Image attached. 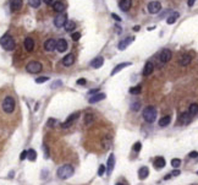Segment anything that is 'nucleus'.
I'll return each instance as SVG.
<instances>
[{
  "label": "nucleus",
  "instance_id": "f03ea898",
  "mask_svg": "<svg viewBox=\"0 0 198 185\" xmlns=\"http://www.w3.org/2000/svg\"><path fill=\"white\" fill-rule=\"evenodd\" d=\"M58 177L60 178V179H67V178H70L71 175L73 174V167L70 164H65V165H62V167H60L58 169Z\"/></svg>",
  "mask_w": 198,
  "mask_h": 185
},
{
  "label": "nucleus",
  "instance_id": "a18cd8bd",
  "mask_svg": "<svg viewBox=\"0 0 198 185\" xmlns=\"http://www.w3.org/2000/svg\"><path fill=\"white\" fill-rule=\"evenodd\" d=\"M111 17L115 18V21H119V22L121 21V17H120V16H117L116 14H111Z\"/></svg>",
  "mask_w": 198,
  "mask_h": 185
},
{
  "label": "nucleus",
  "instance_id": "cd10ccee",
  "mask_svg": "<svg viewBox=\"0 0 198 185\" xmlns=\"http://www.w3.org/2000/svg\"><path fill=\"white\" fill-rule=\"evenodd\" d=\"M170 122H171V118H170L169 115H165V117L160 118L158 124H159V126H168L169 124H170Z\"/></svg>",
  "mask_w": 198,
  "mask_h": 185
},
{
  "label": "nucleus",
  "instance_id": "72a5a7b5",
  "mask_svg": "<svg viewBox=\"0 0 198 185\" xmlns=\"http://www.w3.org/2000/svg\"><path fill=\"white\" fill-rule=\"evenodd\" d=\"M48 80H49L48 76H39V77L36 78V82L37 84H43V82H47Z\"/></svg>",
  "mask_w": 198,
  "mask_h": 185
},
{
  "label": "nucleus",
  "instance_id": "2eb2a0df",
  "mask_svg": "<svg viewBox=\"0 0 198 185\" xmlns=\"http://www.w3.org/2000/svg\"><path fill=\"white\" fill-rule=\"evenodd\" d=\"M22 7V0H10V9L11 11H18Z\"/></svg>",
  "mask_w": 198,
  "mask_h": 185
},
{
  "label": "nucleus",
  "instance_id": "6ab92c4d",
  "mask_svg": "<svg viewBox=\"0 0 198 185\" xmlns=\"http://www.w3.org/2000/svg\"><path fill=\"white\" fill-rule=\"evenodd\" d=\"M25 48L26 50H28V52H32V50L34 49V41L31 38V37H27L25 39Z\"/></svg>",
  "mask_w": 198,
  "mask_h": 185
},
{
  "label": "nucleus",
  "instance_id": "b1692460",
  "mask_svg": "<svg viewBox=\"0 0 198 185\" xmlns=\"http://www.w3.org/2000/svg\"><path fill=\"white\" fill-rule=\"evenodd\" d=\"M154 167H155V169H163L165 167V159L163 157H158L154 161Z\"/></svg>",
  "mask_w": 198,
  "mask_h": 185
},
{
  "label": "nucleus",
  "instance_id": "2f4dec72",
  "mask_svg": "<svg viewBox=\"0 0 198 185\" xmlns=\"http://www.w3.org/2000/svg\"><path fill=\"white\" fill-rule=\"evenodd\" d=\"M93 120H94L93 114H86V118H85V124H86V125L92 124V123H93Z\"/></svg>",
  "mask_w": 198,
  "mask_h": 185
},
{
  "label": "nucleus",
  "instance_id": "5fc2aeb1",
  "mask_svg": "<svg viewBox=\"0 0 198 185\" xmlns=\"http://www.w3.org/2000/svg\"><path fill=\"white\" fill-rule=\"evenodd\" d=\"M133 31H135V32L140 31V26H135V27H133Z\"/></svg>",
  "mask_w": 198,
  "mask_h": 185
},
{
  "label": "nucleus",
  "instance_id": "a211bd4d",
  "mask_svg": "<svg viewBox=\"0 0 198 185\" xmlns=\"http://www.w3.org/2000/svg\"><path fill=\"white\" fill-rule=\"evenodd\" d=\"M191 60H192V58H191V55H188V54H183L182 57L179 59V64H180L181 66H187L188 64L191 63Z\"/></svg>",
  "mask_w": 198,
  "mask_h": 185
},
{
  "label": "nucleus",
  "instance_id": "603ef678",
  "mask_svg": "<svg viewBox=\"0 0 198 185\" xmlns=\"http://www.w3.org/2000/svg\"><path fill=\"white\" fill-rule=\"evenodd\" d=\"M43 1L47 4V5H50V4H53L54 3V0H43Z\"/></svg>",
  "mask_w": 198,
  "mask_h": 185
},
{
  "label": "nucleus",
  "instance_id": "dca6fc26",
  "mask_svg": "<svg viewBox=\"0 0 198 185\" xmlns=\"http://www.w3.org/2000/svg\"><path fill=\"white\" fill-rule=\"evenodd\" d=\"M75 63V55L73 54H67L65 58L62 59V65L64 66H71Z\"/></svg>",
  "mask_w": 198,
  "mask_h": 185
},
{
  "label": "nucleus",
  "instance_id": "c03bdc74",
  "mask_svg": "<svg viewBox=\"0 0 198 185\" xmlns=\"http://www.w3.org/2000/svg\"><path fill=\"white\" fill-rule=\"evenodd\" d=\"M25 158H27V151H23V152L21 153V156H20V159H21V161H23Z\"/></svg>",
  "mask_w": 198,
  "mask_h": 185
},
{
  "label": "nucleus",
  "instance_id": "6e6d98bb",
  "mask_svg": "<svg viewBox=\"0 0 198 185\" xmlns=\"http://www.w3.org/2000/svg\"><path fill=\"white\" fill-rule=\"evenodd\" d=\"M170 178H171V174H166V175H165V180H168V179H170Z\"/></svg>",
  "mask_w": 198,
  "mask_h": 185
},
{
  "label": "nucleus",
  "instance_id": "9d476101",
  "mask_svg": "<svg viewBox=\"0 0 198 185\" xmlns=\"http://www.w3.org/2000/svg\"><path fill=\"white\" fill-rule=\"evenodd\" d=\"M133 39H135L133 37H127V38H123L121 42L119 43V45H117L119 49H120V50H125V49L128 47V45H130V44L133 42Z\"/></svg>",
  "mask_w": 198,
  "mask_h": 185
},
{
  "label": "nucleus",
  "instance_id": "7ed1b4c3",
  "mask_svg": "<svg viewBox=\"0 0 198 185\" xmlns=\"http://www.w3.org/2000/svg\"><path fill=\"white\" fill-rule=\"evenodd\" d=\"M15 105H16V103H15V98H13V97L7 96V97L4 98V101H3V110L5 113H12L13 109H15Z\"/></svg>",
  "mask_w": 198,
  "mask_h": 185
},
{
  "label": "nucleus",
  "instance_id": "a878e982",
  "mask_svg": "<svg viewBox=\"0 0 198 185\" xmlns=\"http://www.w3.org/2000/svg\"><path fill=\"white\" fill-rule=\"evenodd\" d=\"M179 16H180V15H179V12L172 11V12H171V15H170V16L166 18V24H168V25H172V24H175V21H176L177 18H179Z\"/></svg>",
  "mask_w": 198,
  "mask_h": 185
},
{
  "label": "nucleus",
  "instance_id": "0eeeda50",
  "mask_svg": "<svg viewBox=\"0 0 198 185\" xmlns=\"http://www.w3.org/2000/svg\"><path fill=\"white\" fill-rule=\"evenodd\" d=\"M66 15L65 14H59V15H56L55 16V18H54V25H55V27H58V28H61V27H64L65 26V24H66Z\"/></svg>",
  "mask_w": 198,
  "mask_h": 185
},
{
  "label": "nucleus",
  "instance_id": "f704fd0d",
  "mask_svg": "<svg viewBox=\"0 0 198 185\" xmlns=\"http://www.w3.org/2000/svg\"><path fill=\"white\" fill-rule=\"evenodd\" d=\"M28 4L32 7H38L40 5V0H28Z\"/></svg>",
  "mask_w": 198,
  "mask_h": 185
},
{
  "label": "nucleus",
  "instance_id": "49530a36",
  "mask_svg": "<svg viewBox=\"0 0 198 185\" xmlns=\"http://www.w3.org/2000/svg\"><path fill=\"white\" fill-rule=\"evenodd\" d=\"M61 85H62V84H61V81H55L54 84L52 85V88H55L56 86H61Z\"/></svg>",
  "mask_w": 198,
  "mask_h": 185
},
{
  "label": "nucleus",
  "instance_id": "5701e85b",
  "mask_svg": "<svg viewBox=\"0 0 198 185\" xmlns=\"http://www.w3.org/2000/svg\"><path fill=\"white\" fill-rule=\"evenodd\" d=\"M65 4H64L62 1H55V3H53V9L56 12H62L64 10H65Z\"/></svg>",
  "mask_w": 198,
  "mask_h": 185
},
{
  "label": "nucleus",
  "instance_id": "c756f323",
  "mask_svg": "<svg viewBox=\"0 0 198 185\" xmlns=\"http://www.w3.org/2000/svg\"><path fill=\"white\" fill-rule=\"evenodd\" d=\"M188 113L191 114V117H195V115H197V113H198V104L197 103H192L190 105V108H188Z\"/></svg>",
  "mask_w": 198,
  "mask_h": 185
},
{
  "label": "nucleus",
  "instance_id": "aec40b11",
  "mask_svg": "<svg viewBox=\"0 0 198 185\" xmlns=\"http://www.w3.org/2000/svg\"><path fill=\"white\" fill-rule=\"evenodd\" d=\"M103 63H104V59L102 57H98V58H95L92 60V63H91V66L92 68H94V69H99L100 66L103 65Z\"/></svg>",
  "mask_w": 198,
  "mask_h": 185
},
{
  "label": "nucleus",
  "instance_id": "ddd939ff",
  "mask_svg": "<svg viewBox=\"0 0 198 185\" xmlns=\"http://www.w3.org/2000/svg\"><path fill=\"white\" fill-rule=\"evenodd\" d=\"M191 119H192V117H191V114L190 113H182L181 115H180V118H179V124H182V125H186V124H188L191 122Z\"/></svg>",
  "mask_w": 198,
  "mask_h": 185
},
{
  "label": "nucleus",
  "instance_id": "39448f33",
  "mask_svg": "<svg viewBox=\"0 0 198 185\" xmlns=\"http://www.w3.org/2000/svg\"><path fill=\"white\" fill-rule=\"evenodd\" d=\"M42 69H43V65L39 61H30L26 65V70L31 74H37L42 70Z\"/></svg>",
  "mask_w": 198,
  "mask_h": 185
},
{
  "label": "nucleus",
  "instance_id": "1a4fd4ad",
  "mask_svg": "<svg viewBox=\"0 0 198 185\" xmlns=\"http://www.w3.org/2000/svg\"><path fill=\"white\" fill-rule=\"evenodd\" d=\"M171 57H172V53L170 49H163L159 54V59L162 63H168L169 60L171 59Z\"/></svg>",
  "mask_w": 198,
  "mask_h": 185
},
{
  "label": "nucleus",
  "instance_id": "bb28decb",
  "mask_svg": "<svg viewBox=\"0 0 198 185\" xmlns=\"http://www.w3.org/2000/svg\"><path fill=\"white\" fill-rule=\"evenodd\" d=\"M130 65H131V63H121V64H119V65H116V66H115V69H114V70L111 71V75L114 76L115 74H116V72H119L120 70H122L123 68H126V66H130Z\"/></svg>",
  "mask_w": 198,
  "mask_h": 185
},
{
  "label": "nucleus",
  "instance_id": "4468645a",
  "mask_svg": "<svg viewBox=\"0 0 198 185\" xmlns=\"http://www.w3.org/2000/svg\"><path fill=\"white\" fill-rule=\"evenodd\" d=\"M119 6H120L122 11H128L132 6V0H120Z\"/></svg>",
  "mask_w": 198,
  "mask_h": 185
},
{
  "label": "nucleus",
  "instance_id": "412c9836",
  "mask_svg": "<svg viewBox=\"0 0 198 185\" xmlns=\"http://www.w3.org/2000/svg\"><path fill=\"white\" fill-rule=\"evenodd\" d=\"M114 167H115V156L111 153L108 158V174H110L113 172Z\"/></svg>",
  "mask_w": 198,
  "mask_h": 185
},
{
  "label": "nucleus",
  "instance_id": "3c124183",
  "mask_svg": "<svg viewBox=\"0 0 198 185\" xmlns=\"http://www.w3.org/2000/svg\"><path fill=\"white\" fill-rule=\"evenodd\" d=\"M44 151H45V158H49V155H48V147H47V145H44Z\"/></svg>",
  "mask_w": 198,
  "mask_h": 185
},
{
  "label": "nucleus",
  "instance_id": "e433bc0d",
  "mask_svg": "<svg viewBox=\"0 0 198 185\" xmlns=\"http://www.w3.org/2000/svg\"><path fill=\"white\" fill-rule=\"evenodd\" d=\"M140 107H141L140 102H135V103L131 104V109L133 110V112H137V110H140Z\"/></svg>",
  "mask_w": 198,
  "mask_h": 185
},
{
  "label": "nucleus",
  "instance_id": "a19ab883",
  "mask_svg": "<svg viewBox=\"0 0 198 185\" xmlns=\"http://www.w3.org/2000/svg\"><path fill=\"white\" fill-rule=\"evenodd\" d=\"M104 172H105V165H99V169H98V174L100 175V177H102V175L104 174Z\"/></svg>",
  "mask_w": 198,
  "mask_h": 185
},
{
  "label": "nucleus",
  "instance_id": "8fccbe9b",
  "mask_svg": "<svg viewBox=\"0 0 198 185\" xmlns=\"http://www.w3.org/2000/svg\"><path fill=\"white\" fill-rule=\"evenodd\" d=\"M171 175H175V177H177V175H180V170H179V169H175L174 172L171 173Z\"/></svg>",
  "mask_w": 198,
  "mask_h": 185
},
{
  "label": "nucleus",
  "instance_id": "4be33fe9",
  "mask_svg": "<svg viewBox=\"0 0 198 185\" xmlns=\"http://www.w3.org/2000/svg\"><path fill=\"white\" fill-rule=\"evenodd\" d=\"M105 97H107V96H105V93H98V95L92 96L88 101H89V103L93 104V103H97V102H99V101H103Z\"/></svg>",
  "mask_w": 198,
  "mask_h": 185
},
{
  "label": "nucleus",
  "instance_id": "20e7f679",
  "mask_svg": "<svg viewBox=\"0 0 198 185\" xmlns=\"http://www.w3.org/2000/svg\"><path fill=\"white\" fill-rule=\"evenodd\" d=\"M143 118H144L146 122H148V123L155 122V119H156V109L154 107H152V105L147 107L143 110Z\"/></svg>",
  "mask_w": 198,
  "mask_h": 185
},
{
  "label": "nucleus",
  "instance_id": "13d9d810",
  "mask_svg": "<svg viewBox=\"0 0 198 185\" xmlns=\"http://www.w3.org/2000/svg\"><path fill=\"white\" fill-rule=\"evenodd\" d=\"M197 174H198V172H197Z\"/></svg>",
  "mask_w": 198,
  "mask_h": 185
},
{
  "label": "nucleus",
  "instance_id": "f257e3e1",
  "mask_svg": "<svg viewBox=\"0 0 198 185\" xmlns=\"http://www.w3.org/2000/svg\"><path fill=\"white\" fill-rule=\"evenodd\" d=\"M0 45H1L5 50H7V52H11V50L15 49L16 43H15V39H13L10 34H4L1 38H0Z\"/></svg>",
  "mask_w": 198,
  "mask_h": 185
},
{
  "label": "nucleus",
  "instance_id": "79ce46f5",
  "mask_svg": "<svg viewBox=\"0 0 198 185\" xmlns=\"http://www.w3.org/2000/svg\"><path fill=\"white\" fill-rule=\"evenodd\" d=\"M188 157H190V158H196V157H198V152H196V151L190 152V155H188Z\"/></svg>",
  "mask_w": 198,
  "mask_h": 185
},
{
  "label": "nucleus",
  "instance_id": "c9c22d12",
  "mask_svg": "<svg viewBox=\"0 0 198 185\" xmlns=\"http://www.w3.org/2000/svg\"><path fill=\"white\" fill-rule=\"evenodd\" d=\"M141 92V87L140 86H136V87H132V88H130V93L131 95H138Z\"/></svg>",
  "mask_w": 198,
  "mask_h": 185
},
{
  "label": "nucleus",
  "instance_id": "f3484780",
  "mask_svg": "<svg viewBox=\"0 0 198 185\" xmlns=\"http://www.w3.org/2000/svg\"><path fill=\"white\" fill-rule=\"evenodd\" d=\"M154 70V65H153V63L152 61H148V63H146V65H144V69H143V76H149L152 72H153Z\"/></svg>",
  "mask_w": 198,
  "mask_h": 185
},
{
  "label": "nucleus",
  "instance_id": "4c0bfd02",
  "mask_svg": "<svg viewBox=\"0 0 198 185\" xmlns=\"http://www.w3.org/2000/svg\"><path fill=\"white\" fill-rule=\"evenodd\" d=\"M71 38H72L73 41H75V42H77V41L81 38V33H80V32H72Z\"/></svg>",
  "mask_w": 198,
  "mask_h": 185
},
{
  "label": "nucleus",
  "instance_id": "423d86ee",
  "mask_svg": "<svg viewBox=\"0 0 198 185\" xmlns=\"http://www.w3.org/2000/svg\"><path fill=\"white\" fill-rule=\"evenodd\" d=\"M80 115H81V113H80V112H75V113H72V114L70 115V117H68V118L66 119V122L61 124V128H62V129L70 128V126L72 125V124L75 123L78 118H80Z\"/></svg>",
  "mask_w": 198,
  "mask_h": 185
},
{
  "label": "nucleus",
  "instance_id": "ea45409f",
  "mask_svg": "<svg viewBox=\"0 0 198 185\" xmlns=\"http://www.w3.org/2000/svg\"><path fill=\"white\" fill-rule=\"evenodd\" d=\"M141 147H142V143H141V142H136L135 145H133V151L140 152V151H141Z\"/></svg>",
  "mask_w": 198,
  "mask_h": 185
},
{
  "label": "nucleus",
  "instance_id": "7c9ffc66",
  "mask_svg": "<svg viewBox=\"0 0 198 185\" xmlns=\"http://www.w3.org/2000/svg\"><path fill=\"white\" fill-rule=\"evenodd\" d=\"M27 158H28L31 162H34L37 159V152L34 150H30L27 151Z\"/></svg>",
  "mask_w": 198,
  "mask_h": 185
},
{
  "label": "nucleus",
  "instance_id": "37998d69",
  "mask_svg": "<svg viewBox=\"0 0 198 185\" xmlns=\"http://www.w3.org/2000/svg\"><path fill=\"white\" fill-rule=\"evenodd\" d=\"M55 123H56V120H55V119H49L47 124H48V126H53Z\"/></svg>",
  "mask_w": 198,
  "mask_h": 185
},
{
  "label": "nucleus",
  "instance_id": "58836bf2",
  "mask_svg": "<svg viewBox=\"0 0 198 185\" xmlns=\"http://www.w3.org/2000/svg\"><path fill=\"white\" fill-rule=\"evenodd\" d=\"M180 164H181V161L179 159V158H175L171 161V165L174 168H177V167H180Z\"/></svg>",
  "mask_w": 198,
  "mask_h": 185
},
{
  "label": "nucleus",
  "instance_id": "9b49d317",
  "mask_svg": "<svg viewBox=\"0 0 198 185\" xmlns=\"http://www.w3.org/2000/svg\"><path fill=\"white\" fill-rule=\"evenodd\" d=\"M44 49L47 50V52H53V50L56 49V41L55 39H48L47 42L44 43Z\"/></svg>",
  "mask_w": 198,
  "mask_h": 185
},
{
  "label": "nucleus",
  "instance_id": "de8ad7c7",
  "mask_svg": "<svg viewBox=\"0 0 198 185\" xmlns=\"http://www.w3.org/2000/svg\"><path fill=\"white\" fill-rule=\"evenodd\" d=\"M77 85H86V80L85 78H80V80H77Z\"/></svg>",
  "mask_w": 198,
  "mask_h": 185
},
{
  "label": "nucleus",
  "instance_id": "c85d7f7f",
  "mask_svg": "<svg viewBox=\"0 0 198 185\" xmlns=\"http://www.w3.org/2000/svg\"><path fill=\"white\" fill-rule=\"evenodd\" d=\"M65 31L66 32H72L73 30L76 28V24L73 21H71V20H68V21H66V24H65Z\"/></svg>",
  "mask_w": 198,
  "mask_h": 185
},
{
  "label": "nucleus",
  "instance_id": "473e14b6",
  "mask_svg": "<svg viewBox=\"0 0 198 185\" xmlns=\"http://www.w3.org/2000/svg\"><path fill=\"white\" fill-rule=\"evenodd\" d=\"M102 143H103V149H104V150H108L109 147H110V145H111V142H110L109 137H104L103 141H102Z\"/></svg>",
  "mask_w": 198,
  "mask_h": 185
},
{
  "label": "nucleus",
  "instance_id": "09e8293b",
  "mask_svg": "<svg viewBox=\"0 0 198 185\" xmlns=\"http://www.w3.org/2000/svg\"><path fill=\"white\" fill-rule=\"evenodd\" d=\"M195 3H196V0H187V5L190 6V7L195 5Z\"/></svg>",
  "mask_w": 198,
  "mask_h": 185
},
{
  "label": "nucleus",
  "instance_id": "6e6552de",
  "mask_svg": "<svg viewBox=\"0 0 198 185\" xmlns=\"http://www.w3.org/2000/svg\"><path fill=\"white\" fill-rule=\"evenodd\" d=\"M147 9H148L149 14L155 15V14H158L160 10H162V4H160L159 1H150L148 4V6H147Z\"/></svg>",
  "mask_w": 198,
  "mask_h": 185
},
{
  "label": "nucleus",
  "instance_id": "4d7b16f0",
  "mask_svg": "<svg viewBox=\"0 0 198 185\" xmlns=\"http://www.w3.org/2000/svg\"><path fill=\"white\" fill-rule=\"evenodd\" d=\"M115 185H123V184H121V183H117V184H115Z\"/></svg>",
  "mask_w": 198,
  "mask_h": 185
},
{
  "label": "nucleus",
  "instance_id": "f8f14e48",
  "mask_svg": "<svg viewBox=\"0 0 198 185\" xmlns=\"http://www.w3.org/2000/svg\"><path fill=\"white\" fill-rule=\"evenodd\" d=\"M67 49V42L64 38H60L56 42V50L59 53H64Z\"/></svg>",
  "mask_w": 198,
  "mask_h": 185
},
{
  "label": "nucleus",
  "instance_id": "864d4df0",
  "mask_svg": "<svg viewBox=\"0 0 198 185\" xmlns=\"http://www.w3.org/2000/svg\"><path fill=\"white\" fill-rule=\"evenodd\" d=\"M98 91H99L98 88H94V90H92V91H89V95L92 96V95H94V93H95V92H98Z\"/></svg>",
  "mask_w": 198,
  "mask_h": 185
},
{
  "label": "nucleus",
  "instance_id": "393cba45",
  "mask_svg": "<svg viewBox=\"0 0 198 185\" xmlns=\"http://www.w3.org/2000/svg\"><path fill=\"white\" fill-rule=\"evenodd\" d=\"M148 174H149V170L147 167H141L140 170H138V177H140L141 180H144L147 177H148Z\"/></svg>",
  "mask_w": 198,
  "mask_h": 185
}]
</instances>
